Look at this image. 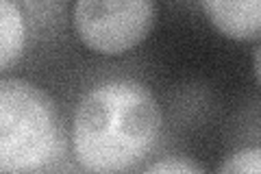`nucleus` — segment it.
Segmentation results:
<instances>
[{"label": "nucleus", "instance_id": "f257e3e1", "mask_svg": "<svg viewBox=\"0 0 261 174\" xmlns=\"http://www.w3.org/2000/svg\"><path fill=\"white\" fill-rule=\"evenodd\" d=\"M161 135V109L135 79L98 83L81 98L72 120V148L89 174H128Z\"/></svg>", "mask_w": 261, "mask_h": 174}, {"label": "nucleus", "instance_id": "f03ea898", "mask_svg": "<svg viewBox=\"0 0 261 174\" xmlns=\"http://www.w3.org/2000/svg\"><path fill=\"white\" fill-rule=\"evenodd\" d=\"M59 148L61 122L53 98L31 81H0V170H42L57 159Z\"/></svg>", "mask_w": 261, "mask_h": 174}, {"label": "nucleus", "instance_id": "7ed1b4c3", "mask_svg": "<svg viewBox=\"0 0 261 174\" xmlns=\"http://www.w3.org/2000/svg\"><path fill=\"white\" fill-rule=\"evenodd\" d=\"M72 22L89 51L122 55L148 37L154 24V7L148 0H79Z\"/></svg>", "mask_w": 261, "mask_h": 174}, {"label": "nucleus", "instance_id": "20e7f679", "mask_svg": "<svg viewBox=\"0 0 261 174\" xmlns=\"http://www.w3.org/2000/svg\"><path fill=\"white\" fill-rule=\"evenodd\" d=\"M200 7L224 37L235 41H250L261 37V0L257 3L205 0Z\"/></svg>", "mask_w": 261, "mask_h": 174}, {"label": "nucleus", "instance_id": "39448f33", "mask_svg": "<svg viewBox=\"0 0 261 174\" xmlns=\"http://www.w3.org/2000/svg\"><path fill=\"white\" fill-rule=\"evenodd\" d=\"M24 41H27V27L24 15L18 5L3 0L0 3V68L7 70L22 57Z\"/></svg>", "mask_w": 261, "mask_h": 174}, {"label": "nucleus", "instance_id": "423d86ee", "mask_svg": "<svg viewBox=\"0 0 261 174\" xmlns=\"http://www.w3.org/2000/svg\"><path fill=\"white\" fill-rule=\"evenodd\" d=\"M218 174H261V146H246L228 155Z\"/></svg>", "mask_w": 261, "mask_h": 174}, {"label": "nucleus", "instance_id": "0eeeda50", "mask_svg": "<svg viewBox=\"0 0 261 174\" xmlns=\"http://www.w3.org/2000/svg\"><path fill=\"white\" fill-rule=\"evenodd\" d=\"M142 174H205V170L185 157H163V159L150 163Z\"/></svg>", "mask_w": 261, "mask_h": 174}, {"label": "nucleus", "instance_id": "6e6552de", "mask_svg": "<svg viewBox=\"0 0 261 174\" xmlns=\"http://www.w3.org/2000/svg\"><path fill=\"white\" fill-rule=\"evenodd\" d=\"M252 70H255V79H257L259 87H261V44L257 46L255 57H252Z\"/></svg>", "mask_w": 261, "mask_h": 174}]
</instances>
